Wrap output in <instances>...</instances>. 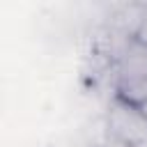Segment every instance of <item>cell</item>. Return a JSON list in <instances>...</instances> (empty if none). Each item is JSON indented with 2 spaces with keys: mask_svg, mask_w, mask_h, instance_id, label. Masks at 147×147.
<instances>
[{
  "mask_svg": "<svg viewBox=\"0 0 147 147\" xmlns=\"http://www.w3.org/2000/svg\"><path fill=\"white\" fill-rule=\"evenodd\" d=\"M115 94L140 106L147 99V46L129 39L115 60Z\"/></svg>",
  "mask_w": 147,
  "mask_h": 147,
  "instance_id": "1",
  "label": "cell"
},
{
  "mask_svg": "<svg viewBox=\"0 0 147 147\" xmlns=\"http://www.w3.org/2000/svg\"><path fill=\"white\" fill-rule=\"evenodd\" d=\"M140 110H142V113H145V117H147V99L140 103Z\"/></svg>",
  "mask_w": 147,
  "mask_h": 147,
  "instance_id": "5",
  "label": "cell"
},
{
  "mask_svg": "<svg viewBox=\"0 0 147 147\" xmlns=\"http://www.w3.org/2000/svg\"><path fill=\"white\" fill-rule=\"evenodd\" d=\"M106 133L122 147H138L147 142V117L140 106H133L113 94L106 108Z\"/></svg>",
  "mask_w": 147,
  "mask_h": 147,
  "instance_id": "2",
  "label": "cell"
},
{
  "mask_svg": "<svg viewBox=\"0 0 147 147\" xmlns=\"http://www.w3.org/2000/svg\"><path fill=\"white\" fill-rule=\"evenodd\" d=\"M136 41H140L142 46H147V2L142 5V11H140V21H138V28H136V34H133Z\"/></svg>",
  "mask_w": 147,
  "mask_h": 147,
  "instance_id": "3",
  "label": "cell"
},
{
  "mask_svg": "<svg viewBox=\"0 0 147 147\" xmlns=\"http://www.w3.org/2000/svg\"><path fill=\"white\" fill-rule=\"evenodd\" d=\"M138 147H147V142H142V145H138Z\"/></svg>",
  "mask_w": 147,
  "mask_h": 147,
  "instance_id": "6",
  "label": "cell"
},
{
  "mask_svg": "<svg viewBox=\"0 0 147 147\" xmlns=\"http://www.w3.org/2000/svg\"><path fill=\"white\" fill-rule=\"evenodd\" d=\"M92 147H122V145H117V142H113V140L108 138V140H103V142H96V145H92Z\"/></svg>",
  "mask_w": 147,
  "mask_h": 147,
  "instance_id": "4",
  "label": "cell"
}]
</instances>
